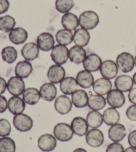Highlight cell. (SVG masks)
<instances>
[{
	"label": "cell",
	"instance_id": "1",
	"mask_svg": "<svg viewBox=\"0 0 136 152\" xmlns=\"http://www.w3.org/2000/svg\"><path fill=\"white\" fill-rule=\"evenodd\" d=\"M79 25L86 30L94 29L99 23V16L93 11H86L82 13L79 17Z\"/></svg>",
	"mask_w": 136,
	"mask_h": 152
},
{
	"label": "cell",
	"instance_id": "2",
	"mask_svg": "<svg viewBox=\"0 0 136 152\" xmlns=\"http://www.w3.org/2000/svg\"><path fill=\"white\" fill-rule=\"evenodd\" d=\"M53 134L57 140L67 142L72 140L74 132L70 125L66 123H59L54 127Z\"/></svg>",
	"mask_w": 136,
	"mask_h": 152
},
{
	"label": "cell",
	"instance_id": "3",
	"mask_svg": "<svg viewBox=\"0 0 136 152\" xmlns=\"http://www.w3.org/2000/svg\"><path fill=\"white\" fill-rule=\"evenodd\" d=\"M116 64L118 69L124 73L131 72L134 68V58L131 53L122 52L116 58Z\"/></svg>",
	"mask_w": 136,
	"mask_h": 152
},
{
	"label": "cell",
	"instance_id": "4",
	"mask_svg": "<svg viewBox=\"0 0 136 152\" xmlns=\"http://www.w3.org/2000/svg\"><path fill=\"white\" fill-rule=\"evenodd\" d=\"M13 124L15 129L21 132H29L33 126L32 118L25 113H21L13 117Z\"/></svg>",
	"mask_w": 136,
	"mask_h": 152
},
{
	"label": "cell",
	"instance_id": "5",
	"mask_svg": "<svg viewBox=\"0 0 136 152\" xmlns=\"http://www.w3.org/2000/svg\"><path fill=\"white\" fill-rule=\"evenodd\" d=\"M53 61L57 65H63L69 58V50L65 45H56L53 48L51 53Z\"/></svg>",
	"mask_w": 136,
	"mask_h": 152
},
{
	"label": "cell",
	"instance_id": "6",
	"mask_svg": "<svg viewBox=\"0 0 136 152\" xmlns=\"http://www.w3.org/2000/svg\"><path fill=\"white\" fill-rule=\"evenodd\" d=\"M7 89L13 96H20L25 91V85L22 78L17 76L11 77L7 83Z\"/></svg>",
	"mask_w": 136,
	"mask_h": 152
},
{
	"label": "cell",
	"instance_id": "7",
	"mask_svg": "<svg viewBox=\"0 0 136 152\" xmlns=\"http://www.w3.org/2000/svg\"><path fill=\"white\" fill-rule=\"evenodd\" d=\"M86 142L90 147L99 148L104 142V134L98 129H90L86 135Z\"/></svg>",
	"mask_w": 136,
	"mask_h": 152
},
{
	"label": "cell",
	"instance_id": "8",
	"mask_svg": "<svg viewBox=\"0 0 136 152\" xmlns=\"http://www.w3.org/2000/svg\"><path fill=\"white\" fill-rule=\"evenodd\" d=\"M56 137L50 134H43L39 137L37 141L38 147L42 151L50 152L56 148L57 145Z\"/></svg>",
	"mask_w": 136,
	"mask_h": 152
},
{
	"label": "cell",
	"instance_id": "9",
	"mask_svg": "<svg viewBox=\"0 0 136 152\" xmlns=\"http://www.w3.org/2000/svg\"><path fill=\"white\" fill-rule=\"evenodd\" d=\"M106 102L110 107L118 109L122 107L125 104L126 97L122 91L117 89H111L107 94Z\"/></svg>",
	"mask_w": 136,
	"mask_h": 152
},
{
	"label": "cell",
	"instance_id": "10",
	"mask_svg": "<svg viewBox=\"0 0 136 152\" xmlns=\"http://www.w3.org/2000/svg\"><path fill=\"white\" fill-rule=\"evenodd\" d=\"M72 102L66 95H62L56 97L54 101V109L61 115H67L72 110Z\"/></svg>",
	"mask_w": 136,
	"mask_h": 152
},
{
	"label": "cell",
	"instance_id": "11",
	"mask_svg": "<svg viewBox=\"0 0 136 152\" xmlns=\"http://www.w3.org/2000/svg\"><path fill=\"white\" fill-rule=\"evenodd\" d=\"M66 72L63 67L61 65L54 64L51 66L48 69L47 78L50 83L57 84L61 83L65 77Z\"/></svg>",
	"mask_w": 136,
	"mask_h": 152
},
{
	"label": "cell",
	"instance_id": "12",
	"mask_svg": "<svg viewBox=\"0 0 136 152\" xmlns=\"http://www.w3.org/2000/svg\"><path fill=\"white\" fill-rule=\"evenodd\" d=\"M100 72L103 77L110 80L115 78L118 75V67L116 62L108 59L102 62Z\"/></svg>",
	"mask_w": 136,
	"mask_h": 152
},
{
	"label": "cell",
	"instance_id": "13",
	"mask_svg": "<svg viewBox=\"0 0 136 152\" xmlns=\"http://www.w3.org/2000/svg\"><path fill=\"white\" fill-rule=\"evenodd\" d=\"M83 67L86 71L90 72H96L98 71L102 66V61L99 56L95 53L89 54L86 56L83 61Z\"/></svg>",
	"mask_w": 136,
	"mask_h": 152
},
{
	"label": "cell",
	"instance_id": "14",
	"mask_svg": "<svg viewBox=\"0 0 136 152\" xmlns=\"http://www.w3.org/2000/svg\"><path fill=\"white\" fill-rule=\"evenodd\" d=\"M54 39L53 35L48 32L41 34L37 39V44L41 50L48 51L52 50L54 47Z\"/></svg>",
	"mask_w": 136,
	"mask_h": 152
},
{
	"label": "cell",
	"instance_id": "15",
	"mask_svg": "<svg viewBox=\"0 0 136 152\" xmlns=\"http://www.w3.org/2000/svg\"><path fill=\"white\" fill-rule=\"evenodd\" d=\"M92 88L95 94L100 96H104L107 95L111 90L112 83L108 79L101 77L94 81Z\"/></svg>",
	"mask_w": 136,
	"mask_h": 152
},
{
	"label": "cell",
	"instance_id": "16",
	"mask_svg": "<svg viewBox=\"0 0 136 152\" xmlns=\"http://www.w3.org/2000/svg\"><path fill=\"white\" fill-rule=\"evenodd\" d=\"M126 136V129L124 125L116 124L108 129V137L114 142H119Z\"/></svg>",
	"mask_w": 136,
	"mask_h": 152
},
{
	"label": "cell",
	"instance_id": "17",
	"mask_svg": "<svg viewBox=\"0 0 136 152\" xmlns=\"http://www.w3.org/2000/svg\"><path fill=\"white\" fill-rule=\"evenodd\" d=\"M70 126H71L74 134L79 137L84 136L88 132L89 126L87 124L86 119L82 117L75 118L72 119Z\"/></svg>",
	"mask_w": 136,
	"mask_h": 152
},
{
	"label": "cell",
	"instance_id": "18",
	"mask_svg": "<svg viewBox=\"0 0 136 152\" xmlns=\"http://www.w3.org/2000/svg\"><path fill=\"white\" fill-rule=\"evenodd\" d=\"M25 107V102L20 96H13L8 100V110L14 115L23 113Z\"/></svg>",
	"mask_w": 136,
	"mask_h": 152
},
{
	"label": "cell",
	"instance_id": "19",
	"mask_svg": "<svg viewBox=\"0 0 136 152\" xmlns=\"http://www.w3.org/2000/svg\"><path fill=\"white\" fill-rule=\"evenodd\" d=\"M39 48L37 43L29 42L24 45L21 50V55L27 61H33L37 59L39 54Z\"/></svg>",
	"mask_w": 136,
	"mask_h": 152
},
{
	"label": "cell",
	"instance_id": "20",
	"mask_svg": "<svg viewBox=\"0 0 136 152\" xmlns=\"http://www.w3.org/2000/svg\"><path fill=\"white\" fill-rule=\"evenodd\" d=\"M134 80L129 75H121L117 77L114 81L116 88L122 92L129 91L134 86Z\"/></svg>",
	"mask_w": 136,
	"mask_h": 152
},
{
	"label": "cell",
	"instance_id": "21",
	"mask_svg": "<svg viewBox=\"0 0 136 152\" xmlns=\"http://www.w3.org/2000/svg\"><path fill=\"white\" fill-rule=\"evenodd\" d=\"M41 97L46 102H52L56 98L57 89L52 83H45L40 88Z\"/></svg>",
	"mask_w": 136,
	"mask_h": 152
},
{
	"label": "cell",
	"instance_id": "22",
	"mask_svg": "<svg viewBox=\"0 0 136 152\" xmlns=\"http://www.w3.org/2000/svg\"><path fill=\"white\" fill-rule=\"evenodd\" d=\"M76 80L78 85L84 89L90 88L94 82V78L92 73L85 69L78 73Z\"/></svg>",
	"mask_w": 136,
	"mask_h": 152
},
{
	"label": "cell",
	"instance_id": "23",
	"mask_svg": "<svg viewBox=\"0 0 136 152\" xmlns=\"http://www.w3.org/2000/svg\"><path fill=\"white\" fill-rule=\"evenodd\" d=\"M28 38V33L23 28H16L9 34L10 42L15 45H20L25 43Z\"/></svg>",
	"mask_w": 136,
	"mask_h": 152
},
{
	"label": "cell",
	"instance_id": "24",
	"mask_svg": "<svg viewBox=\"0 0 136 152\" xmlns=\"http://www.w3.org/2000/svg\"><path fill=\"white\" fill-rule=\"evenodd\" d=\"M62 26L65 29L74 31L79 26V20L77 15L72 13H67L62 15L61 18Z\"/></svg>",
	"mask_w": 136,
	"mask_h": 152
},
{
	"label": "cell",
	"instance_id": "25",
	"mask_svg": "<svg viewBox=\"0 0 136 152\" xmlns=\"http://www.w3.org/2000/svg\"><path fill=\"white\" fill-rule=\"evenodd\" d=\"M90 39V34L89 31L84 28L76 29L73 35V42L76 45L80 47H85L88 44Z\"/></svg>",
	"mask_w": 136,
	"mask_h": 152
},
{
	"label": "cell",
	"instance_id": "26",
	"mask_svg": "<svg viewBox=\"0 0 136 152\" xmlns=\"http://www.w3.org/2000/svg\"><path fill=\"white\" fill-rule=\"evenodd\" d=\"M77 80L73 77H67L60 83V89L64 95H72L78 89Z\"/></svg>",
	"mask_w": 136,
	"mask_h": 152
},
{
	"label": "cell",
	"instance_id": "27",
	"mask_svg": "<svg viewBox=\"0 0 136 152\" xmlns=\"http://www.w3.org/2000/svg\"><path fill=\"white\" fill-rule=\"evenodd\" d=\"M86 57V51L82 47L75 45L69 50L70 61L75 64L83 63Z\"/></svg>",
	"mask_w": 136,
	"mask_h": 152
},
{
	"label": "cell",
	"instance_id": "28",
	"mask_svg": "<svg viewBox=\"0 0 136 152\" xmlns=\"http://www.w3.org/2000/svg\"><path fill=\"white\" fill-rule=\"evenodd\" d=\"M72 104L77 108H83L88 105V96L83 89H77L72 94Z\"/></svg>",
	"mask_w": 136,
	"mask_h": 152
},
{
	"label": "cell",
	"instance_id": "29",
	"mask_svg": "<svg viewBox=\"0 0 136 152\" xmlns=\"http://www.w3.org/2000/svg\"><path fill=\"white\" fill-rule=\"evenodd\" d=\"M33 72L32 64L29 61H21L16 64L15 74L16 76L22 79L27 78Z\"/></svg>",
	"mask_w": 136,
	"mask_h": 152
},
{
	"label": "cell",
	"instance_id": "30",
	"mask_svg": "<svg viewBox=\"0 0 136 152\" xmlns=\"http://www.w3.org/2000/svg\"><path fill=\"white\" fill-rule=\"evenodd\" d=\"M23 99L26 104L30 105H36L41 99L40 92L35 88H28L23 93Z\"/></svg>",
	"mask_w": 136,
	"mask_h": 152
},
{
	"label": "cell",
	"instance_id": "31",
	"mask_svg": "<svg viewBox=\"0 0 136 152\" xmlns=\"http://www.w3.org/2000/svg\"><path fill=\"white\" fill-rule=\"evenodd\" d=\"M106 99L100 95H90L88 96V106L92 111H100L106 105Z\"/></svg>",
	"mask_w": 136,
	"mask_h": 152
},
{
	"label": "cell",
	"instance_id": "32",
	"mask_svg": "<svg viewBox=\"0 0 136 152\" xmlns=\"http://www.w3.org/2000/svg\"><path fill=\"white\" fill-rule=\"evenodd\" d=\"M103 120L108 126L118 124L120 119V115L118 110L114 107H108L102 114Z\"/></svg>",
	"mask_w": 136,
	"mask_h": 152
},
{
	"label": "cell",
	"instance_id": "33",
	"mask_svg": "<svg viewBox=\"0 0 136 152\" xmlns=\"http://www.w3.org/2000/svg\"><path fill=\"white\" fill-rule=\"evenodd\" d=\"M86 121L92 129H98L104 122L102 114L98 111H91L87 114Z\"/></svg>",
	"mask_w": 136,
	"mask_h": 152
},
{
	"label": "cell",
	"instance_id": "34",
	"mask_svg": "<svg viewBox=\"0 0 136 152\" xmlns=\"http://www.w3.org/2000/svg\"><path fill=\"white\" fill-rule=\"evenodd\" d=\"M56 40L59 44L63 45H70L73 42V34L71 31L67 29H60L56 34Z\"/></svg>",
	"mask_w": 136,
	"mask_h": 152
},
{
	"label": "cell",
	"instance_id": "35",
	"mask_svg": "<svg viewBox=\"0 0 136 152\" xmlns=\"http://www.w3.org/2000/svg\"><path fill=\"white\" fill-rule=\"evenodd\" d=\"M16 21L14 18L9 15L0 17V31L7 33L14 29Z\"/></svg>",
	"mask_w": 136,
	"mask_h": 152
},
{
	"label": "cell",
	"instance_id": "36",
	"mask_svg": "<svg viewBox=\"0 0 136 152\" xmlns=\"http://www.w3.org/2000/svg\"><path fill=\"white\" fill-rule=\"evenodd\" d=\"M17 51L12 46H7L1 51V58L5 62L12 64L16 61L17 58Z\"/></svg>",
	"mask_w": 136,
	"mask_h": 152
},
{
	"label": "cell",
	"instance_id": "37",
	"mask_svg": "<svg viewBox=\"0 0 136 152\" xmlns=\"http://www.w3.org/2000/svg\"><path fill=\"white\" fill-rule=\"evenodd\" d=\"M16 144L14 140L9 137L0 138V152H15Z\"/></svg>",
	"mask_w": 136,
	"mask_h": 152
},
{
	"label": "cell",
	"instance_id": "38",
	"mask_svg": "<svg viewBox=\"0 0 136 152\" xmlns=\"http://www.w3.org/2000/svg\"><path fill=\"white\" fill-rule=\"evenodd\" d=\"M75 5L74 0H56L55 7L61 13H69Z\"/></svg>",
	"mask_w": 136,
	"mask_h": 152
},
{
	"label": "cell",
	"instance_id": "39",
	"mask_svg": "<svg viewBox=\"0 0 136 152\" xmlns=\"http://www.w3.org/2000/svg\"><path fill=\"white\" fill-rule=\"evenodd\" d=\"M12 132V126L10 122L6 119H0V137L9 136Z\"/></svg>",
	"mask_w": 136,
	"mask_h": 152
},
{
	"label": "cell",
	"instance_id": "40",
	"mask_svg": "<svg viewBox=\"0 0 136 152\" xmlns=\"http://www.w3.org/2000/svg\"><path fill=\"white\" fill-rule=\"evenodd\" d=\"M106 152H124V148L119 142H113L108 145Z\"/></svg>",
	"mask_w": 136,
	"mask_h": 152
},
{
	"label": "cell",
	"instance_id": "41",
	"mask_svg": "<svg viewBox=\"0 0 136 152\" xmlns=\"http://www.w3.org/2000/svg\"><path fill=\"white\" fill-rule=\"evenodd\" d=\"M126 115L129 120L136 121V105H132L127 108Z\"/></svg>",
	"mask_w": 136,
	"mask_h": 152
},
{
	"label": "cell",
	"instance_id": "42",
	"mask_svg": "<svg viewBox=\"0 0 136 152\" xmlns=\"http://www.w3.org/2000/svg\"><path fill=\"white\" fill-rule=\"evenodd\" d=\"M9 6L10 4L8 0H0V15L7 12Z\"/></svg>",
	"mask_w": 136,
	"mask_h": 152
},
{
	"label": "cell",
	"instance_id": "43",
	"mask_svg": "<svg viewBox=\"0 0 136 152\" xmlns=\"http://www.w3.org/2000/svg\"><path fill=\"white\" fill-rule=\"evenodd\" d=\"M127 140H128V143L131 147L136 148V129L129 133Z\"/></svg>",
	"mask_w": 136,
	"mask_h": 152
},
{
	"label": "cell",
	"instance_id": "44",
	"mask_svg": "<svg viewBox=\"0 0 136 152\" xmlns=\"http://www.w3.org/2000/svg\"><path fill=\"white\" fill-rule=\"evenodd\" d=\"M8 108V102L4 96L0 95V113H4Z\"/></svg>",
	"mask_w": 136,
	"mask_h": 152
},
{
	"label": "cell",
	"instance_id": "45",
	"mask_svg": "<svg viewBox=\"0 0 136 152\" xmlns=\"http://www.w3.org/2000/svg\"><path fill=\"white\" fill-rule=\"evenodd\" d=\"M129 101L134 105H136V88H132L128 94Z\"/></svg>",
	"mask_w": 136,
	"mask_h": 152
},
{
	"label": "cell",
	"instance_id": "46",
	"mask_svg": "<svg viewBox=\"0 0 136 152\" xmlns=\"http://www.w3.org/2000/svg\"><path fill=\"white\" fill-rule=\"evenodd\" d=\"M7 89V82L4 78L0 77V95L5 93Z\"/></svg>",
	"mask_w": 136,
	"mask_h": 152
},
{
	"label": "cell",
	"instance_id": "47",
	"mask_svg": "<svg viewBox=\"0 0 136 152\" xmlns=\"http://www.w3.org/2000/svg\"><path fill=\"white\" fill-rule=\"evenodd\" d=\"M124 152H136V148L133 147H129L124 150Z\"/></svg>",
	"mask_w": 136,
	"mask_h": 152
},
{
	"label": "cell",
	"instance_id": "48",
	"mask_svg": "<svg viewBox=\"0 0 136 152\" xmlns=\"http://www.w3.org/2000/svg\"><path fill=\"white\" fill-rule=\"evenodd\" d=\"M72 152H87V151L83 148H79L76 149V150H75Z\"/></svg>",
	"mask_w": 136,
	"mask_h": 152
},
{
	"label": "cell",
	"instance_id": "49",
	"mask_svg": "<svg viewBox=\"0 0 136 152\" xmlns=\"http://www.w3.org/2000/svg\"><path fill=\"white\" fill-rule=\"evenodd\" d=\"M132 78H133V80H134V84H135V85H136V72L134 74V75H133Z\"/></svg>",
	"mask_w": 136,
	"mask_h": 152
},
{
	"label": "cell",
	"instance_id": "50",
	"mask_svg": "<svg viewBox=\"0 0 136 152\" xmlns=\"http://www.w3.org/2000/svg\"><path fill=\"white\" fill-rule=\"evenodd\" d=\"M134 61H135V66H136V56L135 57V58H134Z\"/></svg>",
	"mask_w": 136,
	"mask_h": 152
}]
</instances>
